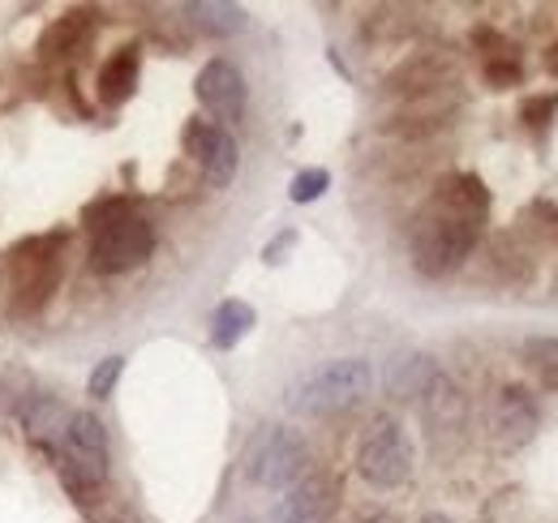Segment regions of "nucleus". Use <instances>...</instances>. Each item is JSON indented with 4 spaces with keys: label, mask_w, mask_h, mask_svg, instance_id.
Wrapping results in <instances>:
<instances>
[{
    "label": "nucleus",
    "mask_w": 558,
    "mask_h": 523,
    "mask_svg": "<svg viewBox=\"0 0 558 523\" xmlns=\"http://www.w3.org/2000/svg\"><path fill=\"white\" fill-rule=\"evenodd\" d=\"M486 215L489 194L473 172L447 177L413 223V266L429 279L460 270L486 228Z\"/></svg>",
    "instance_id": "nucleus-1"
},
{
    "label": "nucleus",
    "mask_w": 558,
    "mask_h": 523,
    "mask_svg": "<svg viewBox=\"0 0 558 523\" xmlns=\"http://www.w3.org/2000/svg\"><path fill=\"white\" fill-rule=\"evenodd\" d=\"M374 387V374L361 356H340V361H327L318 365L314 374H305L292 391H288V408L296 416H310V421H327V416H340L352 412Z\"/></svg>",
    "instance_id": "nucleus-2"
},
{
    "label": "nucleus",
    "mask_w": 558,
    "mask_h": 523,
    "mask_svg": "<svg viewBox=\"0 0 558 523\" xmlns=\"http://www.w3.org/2000/svg\"><path fill=\"white\" fill-rule=\"evenodd\" d=\"M305 463H310V447L296 429H283V425H267L250 451H245V472L254 485L263 489H292L296 481H305Z\"/></svg>",
    "instance_id": "nucleus-3"
},
{
    "label": "nucleus",
    "mask_w": 558,
    "mask_h": 523,
    "mask_svg": "<svg viewBox=\"0 0 558 523\" xmlns=\"http://www.w3.org/2000/svg\"><path fill=\"white\" fill-rule=\"evenodd\" d=\"M61 476L77 498H86L90 489H99L108 481V434L99 425V416L77 412L61 438Z\"/></svg>",
    "instance_id": "nucleus-4"
},
{
    "label": "nucleus",
    "mask_w": 558,
    "mask_h": 523,
    "mask_svg": "<svg viewBox=\"0 0 558 523\" xmlns=\"http://www.w3.org/2000/svg\"><path fill=\"white\" fill-rule=\"evenodd\" d=\"M155 250V228L138 219V215H117L99 228H90V266L99 275H121V270H134L150 258Z\"/></svg>",
    "instance_id": "nucleus-5"
},
{
    "label": "nucleus",
    "mask_w": 558,
    "mask_h": 523,
    "mask_svg": "<svg viewBox=\"0 0 558 523\" xmlns=\"http://www.w3.org/2000/svg\"><path fill=\"white\" fill-rule=\"evenodd\" d=\"M61 241H48V236H35V241H22L13 250V309L17 314H39L48 305V296L57 292V279H61V258H57Z\"/></svg>",
    "instance_id": "nucleus-6"
},
{
    "label": "nucleus",
    "mask_w": 558,
    "mask_h": 523,
    "mask_svg": "<svg viewBox=\"0 0 558 523\" xmlns=\"http://www.w3.org/2000/svg\"><path fill=\"white\" fill-rule=\"evenodd\" d=\"M356 472L374 485V489H400L413 476V442L396 421H378L361 451H356Z\"/></svg>",
    "instance_id": "nucleus-7"
},
{
    "label": "nucleus",
    "mask_w": 558,
    "mask_h": 523,
    "mask_svg": "<svg viewBox=\"0 0 558 523\" xmlns=\"http://www.w3.org/2000/svg\"><path fill=\"white\" fill-rule=\"evenodd\" d=\"M181 142H185V155H194V163L203 168L207 185H215V190L232 185L236 163H241V150H236V137L223 130V125L190 121L185 133H181Z\"/></svg>",
    "instance_id": "nucleus-8"
},
{
    "label": "nucleus",
    "mask_w": 558,
    "mask_h": 523,
    "mask_svg": "<svg viewBox=\"0 0 558 523\" xmlns=\"http://www.w3.org/2000/svg\"><path fill=\"white\" fill-rule=\"evenodd\" d=\"M194 90H198V104L207 108L215 121H241L245 117V77H241V69L232 65V61H207L203 73H198V82H194Z\"/></svg>",
    "instance_id": "nucleus-9"
},
{
    "label": "nucleus",
    "mask_w": 558,
    "mask_h": 523,
    "mask_svg": "<svg viewBox=\"0 0 558 523\" xmlns=\"http://www.w3.org/2000/svg\"><path fill=\"white\" fill-rule=\"evenodd\" d=\"M336 502H340V489L331 476H305L279 498L271 523H327Z\"/></svg>",
    "instance_id": "nucleus-10"
},
{
    "label": "nucleus",
    "mask_w": 558,
    "mask_h": 523,
    "mask_svg": "<svg viewBox=\"0 0 558 523\" xmlns=\"http://www.w3.org/2000/svg\"><path fill=\"white\" fill-rule=\"evenodd\" d=\"M494 429L502 447H524L537 434V399L524 387H502L494 403Z\"/></svg>",
    "instance_id": "nucleus-11"
},
{
    "label": "nucleus",
    "mask_w": 558,
    "mask_h": 523,
    "mask_svg": "<svg viewBox=\"0 0 558 523\" xmlns=\"http://www.w3.org/2000/svg\"><path fill=\"white\" fill-rule=\"evenodd\" d=\"M434 378H438L434 356L409 352V356L391 361V369H387V394L391 399H425V391L434 387Z\"/></svg>",
    "instance_id": "nucleus-12"
},
{
    "label": "nucleus",
    "mask_w": 558,
    "mask_h": 523,
    "mask_svg": "<svg viewBox=\"0 0 558 523\" xmlns=\"http://www.w3.org/2000/svg\"><path fill=\"white\" fill-rule=\"evenodd\" d=\"M70 421H73V412H65V403H57L52 394H39V399H31V403L22 408L26 434H31L35 442H44V447H61Z\"/></svg>",
    "instance_id": "nucleus-13"
},
{
    "label": "nucleus",
    "mask_w": 558,
    "mask_h": 523,
    "mask_svg": "<svg viewBox=\"0 0 558 523\" xmlns=\"http://www.w3.org/2000/svg\"><path fill=\"white\" fill-rule=\"evenodd\" d=\"M138 73H142L138 48H121L108 65L99 69V99L104 104H125L138 90Z\"/></svg>",
    "instance_id": "nucleus-14"
},
{
    "label": "nucleus",
    "mask_w": 558,
    "mask_h": 523,
    "mask_svg": "<svg viewBox=\"0 0 558 523\" xmlns=\"http://www.w3.org/2000/svg\"><path fill=\"white\" fill-rule=\"evenodd\" d=\"M254 323H258V318H254V309H250L245 301H223V305L215 309V318H210V343L228 352V348H236V343L254 330Z\"/></svg>",
    "instance_id": "nucleus-15"
},
{
    "label": "nucleus",
    "mask_w": 558,
    "mask_h": 523,
    "mask_svg": "<svg viewBox=\"0 0 558 523\" xmlns=\"http://www.w3.org/2000/svg\"><path fill=\"white\" fill-rule=\"evenodd\" d=\"M425 421H429L434 429H460V421H464V394L456 391L442 374H438L434 387L425 391Z\"/></svg>",
    "instance_id": "nucleus-16"
},
{
    "label": "nucleus",
    "mask_w": 558,
    "mask_h": 523,
    "mask_svg": "<svg viewBox=\"0 0 558 523\" xmlns=\"http://www.w3.org/2000/svg\"><path fill=\"white\" fill-rule=\"evenodd\" d=\"M185 13H190V22H194L198 31H207V35H236V31L245 26V9H241V4L194 0V4H185Z\"/></svg>",
    "instance_id": "nucleus-17"
},
{
    "label": "nucleus",
    "mask_w": 558,
    "mask_h": 523,
    "mask_svg": "<svg viewBox=\"0 0 558 523\" xmlns=\"http://www.w3.org/2000/svg\"><path fill=\"white\" fill-rule=\"evenodd\" d=\"M86 31H90V13L73 9V13L52 22V31L44 35V52H48V57H65V52H73V48L86 39Z\"/></svg>",
    "instance_id": "nucleus-18"
},
{
    "label": "nucleus",
    "mask_w": 558,
    "mask_h": 523,
    "mask_svg": "<svg viewBox=\"0 0 558 523\" xmlns=\"http://www.w3.org/2000/svg\"><path fill=\"white\" fill-rule=\"evenodd\" d=\"M524 361L542 374V382L558 391V339H529L524 343Z\"/></svg>",
    "instance_id": "nucleus-19"
},
{
    "label": "nucleus",
    "mask_w": 558,
    "mask_h": 523,
    "mask_svg": "<svg viewBox=\"0 0 558 523\" xmlns=\"http://www.w3.org/2000/svg\"><path fill=\"white\" fill-rule=\"evenodd\" d=\"M121 374H125V356H104V361L90 369L86 391L95 394V399H108V394H112V387L121 382Z\"/></svg>",
    "instance_id": "nucleus-20"
},
{
    "label": "nucleus",
    "mask_w": 558,
    "mask_h": 523,
    "mask_svg": "<svg viewBox=\"0 0 558 523\" xmlns=\"http://www.w3.org/2000/svg\"><path fill=\"white\" fill-rule=\"evenodd\" d=\"M327 185H331V177H327V168H310V172H301L296 181H292V202H318V197L327 194Z\"/></svg>",
    "instance_id": "nucleus-21"
},
{
    "label": "nucleus",
    "mask_w": 558,
    "mask_h": 523,
    "mask_svg": "<svg viewBox=\"0 0 558 523\" xmlns=\"http://www.w3.org/2000/svg\"><path fill=\"white\" fill-rule=\"evenodd\" d=\"M486 82L489 86H515L520 82V65L511 61V57H494V61H486Z\"/></svg>",
    "instance_id": "nucleus-22"
},
{
    "label": "nucleus",
    "mask_w": 558,
    "mask_h": 523,
    "mask_svg": "<svg viewBox=\"0 0 558 523\" xmlns=\"http://www.w3.org/2000/svg\"><path fill=\"white\" fill-rule=\"evenodd\" d=\"M550 112H555V95H542V99H529V104H524V121H529V125H546Z\"/></svg>",
    "instance_id": "nucleus-23"
},
{
    "label": "nucleus",
    "mask_w": 558,
    "mask_h": 523,
    "mask_svg": "<svg viewBox=\"0 0 558 523\" xmlns=\"http://www.w3.org/2000/svg\"><path fill=\"white\" fill-rule=\"evenodd\" d=\"M292 241H296V236H292V232H283V236H276V241H271V245H267V262H279V254H283V250H288V245H292Z\"/></svg>",
    "instance_id": "nucleus-24"
},
{
    "label": "nucleus",
    "mask_w": 558,
    "mask_h": 523,
    "mask_svg": "<svg viewBox=\"0 0 558 523\" xmlns=\"http://www.w3.org/2000/svg\"><path fill=\"white\" fill-rule=\"evenodd\" d=\"M421 523H451V520H447V515H425Z\"/></svg>",
    "instance_id": "nucleus-25"
},
{
    "label": "nucleus",
    "mask_w": 558,
    "mask_h": 523,
    "mask_svg": "<svg viewBox=\"0 0 558 523\" xmlns=\"http://www.w3.org/2000/svg\"><path fill=\"white\" fill-rule=\"evenodd\" d=\"M365 523H396L391 515H374V520H365Z\"/></svg>",
    "instance_id": "nucleus-26"
}]
</instances>
